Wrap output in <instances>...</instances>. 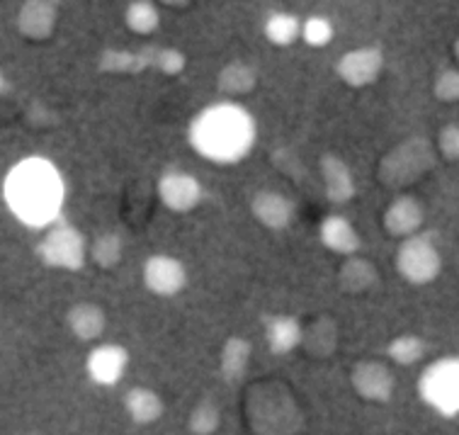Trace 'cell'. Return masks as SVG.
Returning <instances> with one entry per match:
<instances>
[{"mask_svg": "<svg viewBox=\"0 0 459 435\" xmlns=\"http://www.w3.org/2000/svg\"><path fill=\"white\" fill-rule=\"evenodd\" d=\"M159 197L166 210L176 212V214H187L200 204L204 190L193 173L170 168L159 178Z\"/></svg>", "mask_w": 459, "mask_h": 435, "instance_id": "obj_8", "label": "cell"}, {"mask_svg": "<svg viewBox=\"0 0 459 435\" xmlns=\"http://www.w3.org/2000/svg\"><path fill=\"white\" fill-rule=\"evenodd\" d=\"M160 3H166L170 8H185V5H190L193 0H160Z\"/></svg>", "mask_w": 459, "mask_h": 435, "instance_id": "obj_33", "label": "cell"}, {"mask_svg": "<svg viewBox=\"0 0 459 435\" xmlns=\"http://www.w3.org/2000/svg\"><path fill=\"white\" fill-rule=\"evenodd\" d=\"M37 256L47 268L78 273L85 268L91 248L85 236L71 222L59 217L54 224H49V231L42 236V241L37 243Z\"/></svg>", "mask_w": 459, "mask_h": 435, "instance_id": "obj_3", "label": "cell"}, {"mask_svg": "<svg viewBox=\"0 0 459 435\" xmlns=\"http://www.w3.org/2000/svg\"><path fill=\"white\" fill-rule=\"evenodd\" d=\"M351 385L359 399L372 404H386L394 396V375L385 362H355L351 372Z\"/></svg>", "mask_w": 459, "mask_h": 435, "instance_id": "obj_10", "label": "cell"}, {"mask_svg": "<svg viewBox=\"0 0 459 435\" xmlns=\"http://www.w3.org/2000/svg\"><path fill=\"white\" fill-rule=\"evenodd\" d=\"M385 71V54L377 47H359L342 54L335 64V74L351 88H368Z\"/></svg>", "mask_w": 459, "mask_h": 435, "instance_id": "obj_9", "label": "cell"}, {"mask_svg": "<svg viewBox=\"0 0 459 435\" xmlns=\"http://www.w3.org/2000/svg\"><path fill=\"white\" fill-rule=\"evenodd\" d=\"M59 22V3L56 0H25L17 13V30L32 42L49 39Z\"/></svg>", "mask_w": 459, "mask_h": 435, "instance_id": "obj_12", "label": "cell"}, {"mask_svg": "<svg viewBox=\"0 0 459 435\" xmlns=\"http://www.w3.org/2000/svg\"><path fill=\"white\" fill-rule=\"evenodd\" d=\"M258 74L246 61H229L217 75V91L224 98H243L255 88Z\"/></svg>", "mask_w": 459, "mask_h": 435, "instance_id": "obj_22", "label": "cell"}, {"mask_svg": "<svg viewBox=\"0 0 459 435\" xmlns=\"http://www.w3.org/2000/svg\"><path fill=\"white\" fill-rule=\"evenodd\" d=\"M187 68V57L176 47H159L156 54V71L163 75H180Z\"/></svg>", "mask_w": 459, "mask_h": 435, "instance_id": "obj_31", "label": "cell"}, {"mask_svg": "<svg viewBox=\"0 0 459 435\" xmlns=\"http://www.w3.org/2000/svg\"><path fill=\"white\" fill-rule=\"evenodd\" d=\"M66 326L68 331L78 338V341H98L102 334H105V326H108V317H105V309L95 301H78L71 309L66 311Z\"/></svg>", "mask_w": 459, "mask_h": 435, "instance_id": "obj_18", "label": "cell"}, {"mask_svg": "<svg viewBox=\"0 0 459 435\" xmlns=\"http://www.w3.org/2000/svg\"><path fill=\"white\" fill-rule=\"evenodd\" d=\"M142 280L151 294L170 300L187 287V268L183 265V260L173 258L168 253H156L143 263Z\"/></svg>", "mask_w": 459, "mask_h": 435, "instance_id": "obj_7", "label": "cell"}, {"mask_svg": "<svg viewBox=\"0 0 459 435\" xmlns=\"http://www.w3.org/2000/svg\"><path fill=\"white\" fill-rule=\"evenodd\" d=\"M435 166V149L420 136H411L386 153L379 163V180L389 187H401L428 173Z\"/></svg>", "mask_w": 459, "mask_h": 435, "instance_id": "obj_4", "label": "cell"}, {"mask_svg": "<svg viewBox=\"0 0 459 435\" xmlns=\"http://www.w3.org/2000/svg\"><path fill=\"white\" fill-rule=\"evenodd\" d=\"M455 57H457V61H459V39L455 42Z\"/></svg>", "mask_w": 459, "mask_h": 435, "instance_id": "obj_34", "label": "cell"}, {"mask_svg": "<svg viewBox=\"0 0 459 435\" xmlns=\"http://www.w3.org/2000/svg\"><path fill=\"white\" fill-rule=\"evenodd\" d=\"M126 365H129V352L125 345L105 344L92 348L85 361V372L95 385L115 387L125 377Z\"/></svg>", "mask_w": 459, "mask_h": 435, "instance_id": "obj_13", "label": "cell"}, {"mask_svg": "<svg viewBox=\"0 0 459 435\" xmlns=\"http://www.w3.org/2000/svg\"><path fill=\"white\" fill-rule=\"evenodd\" d=\"M253 358V344L243 335H231L226 338V344L221 345L219 352V375L226 385H238L243 382V377L248 372Z\"/></svg>", "mask_w": 459, "mask_h": 435, "instance_id": "obj_19", "label": "cell"}, {"mask_svg": "<svg viewBox=\"0 0 459 435\" xmlns=\"http://www.w3.org/2000/svg\"><path fill=\"white\" fill-rule=\"evenodd\" d=\"M318 241L326 246L331 253H338L342 258L355 256L362 248V239H359L358 229L352 226L351 219L342 214H331L321 222L318 226Z\"/></svg>", "mask_w": 459, "mask_h": 435, "instance_id": "obj_17", "label": "cell"}, {"mask_svg": "<svg viewBox=\"0 0 459 435\" xmlns=\"http://www.w3.org/2000/svg\"><path fill=\"white\" fill-rule=\"evenodd\" d=\"M437 153L445 161H459V125H445L437 132Z\"/></svg>", "mask_w": 459, "mask_h": 435, "instance_id": "obj_32", "label": "cell"}, {"mask_svg": "<svg viewBox=\"0 0 459 435\" xmlns=\"http://www.w3.org/2000/svg\"><path fill=\"white\" fill-rule=\"evenodd\" d=\"M221 426V411L212 399H202L187 416V431L193 435H212Z\"/></svg>", "mask_w": 459, "mask_h": 435, "instance_id": "obj_27", "label": "cell"}, {"mask_svg": "<svg viewBox=\"0 0 459 435\" xmlns=\"http://www.w3.org/2000/svg\"><path fill=\"white\" fill-rule=\"evenodd\" d=\"M163 399L159 392H153L149 387H132L125 394V411L126 416L136 423V426H151L163 416Z\"/></svg>", "mask_w": 459, "mask_h": 435, "instance_id": "obj_20", "label": "cell"}, {"mask_svg": "<svg viewBox=\"0 0 459 435\" xmlns=\"http://www.w3.org/2000/svg\"><path fill=\"white\" fill-rule=\"evenodd\" d=\"M10 212L22 224L49 226L61 217L64 204V180L59 170L44 159L20 161L3 185Z\"/></svg>", "mask_w": 459, "mask_h": 435, "instance_id": "obj_1", "label": "cell"}, {"mask_svg": "<svg viewBox=\"0 0 459 435\" xmlns=\"http://www.w3.org/2000/svg\"><path fill=\"white\" fill-rule=\"evenodd\" d=\"M396 273L411 285H430L443 270V256L430 234H413L401 239L394 258Z\"/></svg>", "mask_w": 459, "mask_h": 435, "instance_id": "obj_5", "label": "cell"}, {"mask_svg": "<svg viewBox=\"0 0 459 435\" xmlns=\"http://www.w3.org/2000/svg\"><path fill=\"white\" fill-rule=\"evenodd\" d=\"M125 256V241L117 231H102L92 239L91 258L92 263L102 270L117 268L119 260Z\"/></svg>", "mask_w": 459, "mask_h": 435, "instance_id": "obj_25", "label": "cell"}, {"mask_svg": "<svg viewBox=\"0 0 459 435\" xmlns=\"http://www.w3.org/2000/svg\"><path fill=\"white\" fill-rule=\"evenodd\" d=\"M251 214L270 231H284L297 217V204L277 190H258L251 200Z\"/></svg>", "mask_w": 459, "mask_h": 435, "instance_id": "obj_11", "label": "cell"}, {"mask_svg": "<svg viewBox=\"0 0 459 435\" xmlns=\"http://www.w3.org/2000/svg\"><path fill=\"white\" fill-rule=\"evenodd\" d=\"M301 39L314 47V49H324L333 42V25L331 20L324 15H311L301 22Z\"/></svg>", "mask_w": 459, "mask_h": 435, "instance_id": "obj_29", "label": "cell"}, {"mask_svg": "<svg viewBox=\"0 0 459 435\" xmlns=\"http://www.w3.org/2000/svg\"><path fill=\"white\" fill-rule=\"evenodd\" d=\"M338 285L348 294H365L377 285V268L362 256H348L338 270Z\"/></svg>", "mask_w": 459, "mask_h": 435, "instance_id": "obj_21", "label": "cell"}, {"mask_svg": "<svg viewBox=\"0 0 459 435\" xmlns=\"http://www.w3.org/2000/svg\"><path fill=\"white\" fill-rule=\"evenodd\" d=\"M435 98L440 102H457L459 100V71L457 68H445L435 75L433 83Z\"/></svg>", "mask_w": 459, "mask_h": 435, "instance_id": "obj_30", "label": "cell"}, {"mask_svg": "<svg viewBox=\"0 0 459 435\" xmlns=\"http://www.w3.org/2000/svg\"><path fill=\"white\" fill-rule=\"evenodd\" d=\"M426 341H423L420 335L413 334L396 335L392 344L386 345L389 358H392L396 365H401V368H411V365H416V362L423 361V358H426Z\"/></svg>", "mask_w": 459, "mask_h": 435, "instance_id": "obj_26", "label": "cell"}, {"mask_svg": "<svg viewBox=\"0 0 459 435\" xmlns=\"http://www.w3.org/2000/svg\"><path fill=\"white\" fill-rule=\"evenodd\" d=\"M318 168H321V183H324V193H326V200L333 202V204H345L355 197V178H352L351 166L335 156V153H324L321 161H318Z\"/></svg>", "mask_w": 459, "mask_h": 435, "instance_id": "obj_15", "label": "cell"}, {"mask_svg": "<svg viewBox=\"0 0 459 435\" xmlns=\"http://www.w3.org/2000/svg\"><path fill=\"white\" fill-rule=\"evenodd\" d=\"M136 51L129 49H105L98 59L100 74H115V75H139L136 71Z\"/></svg>", "mask_w": 459, "mask_h": 435, "instance_id": "obj_28", "label": "cell"}, {"mask_svg": "<svg viewBox=\"0 0 459 435\" xmlns=\"http://www.w3.org/2000/svg\"><path fill=\"white\" fill-rule=\"evenodd\" d=\"M385 229L394 239H406L420 231L426 222V207L413 195H399L385 210Z\"/></svg>", "mask_w": 459, "mask_h": 435, "instance_id": "obj_14", "label": "cell"}, {"mask_svg": "<svg viewBox=\"0 0 459 435\" xmlns=\"http://www.w3.org/2000/svg\"><path fill=\"white\" fill-rule=\"evenodd\" d=\"M187 142L202 159L212 163H238L251 153L255 144V122L251 112L236 102L212 105L193 119Z\"/></svg>", "mask_w": 459, "mask_h": 435, "instance_id": "obj_2", "label": "cell"}, {"mask_svg": "<svg viewBox=\"0 0 459 435\" xmlns=\"http://www.w3.org/2000/svg\"><path fill=\"white\" fill-rule=\"evenodd\" d=\"M263 32H265L267 42L275 47H292L297 39H301V20L292 13L275 10L265 17Z\"/></svg>", "mask_w": 459, "mask_h": 435, "instance_id": "obj_23", "label": "cell"}, {"mask_svg": "<svg viewBox=\"0 0 459 435\" xmlns=\"http://www.w3.org/2000/svg\"><path fill=\"white\" fill-rule=\"evenodd\" d=\"M263 326H265L267 348L275 355H287L304 344V326L297 317L267 314V317H263Z\"/></svg>", "mask_w": 459, "mask_h": 435, "instance_id": "obj_16", "label": "cell"}, {"mask_svg": "<svg viewBox=\"0 0 459 435\" xmlns=\"http://www.w3.org/2000/svg\"><path fill=\"white\" fill-rule=\"evenodd\" d=\"M125 25L142 37L156 32L160 25V13L156 3L153 0H132L125 10Z\"/></svg>", "mask_w": 459, "mask_h": 435, "instance_id": "obj_24", "label": "cell"}, {"mask_svg": "<svg viewBox=\"0 0 459 435\" xmlns=\"http://www.w3.org/2000/svg\"><path fill=\"white\" fill-rule=\"evenodd\" d=\"M420 399L443 416L459 413V358H445L423 370L418 379Z\"/></svg>", "mask_w": 459, "mask_h": 435, "instance_id": "obj_6", "label": "cell"}]
</instances>
